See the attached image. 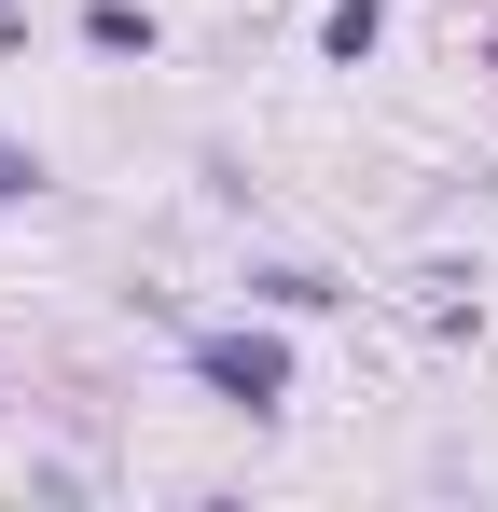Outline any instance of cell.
<instances>
[{
  "instance_id": "4",
  "label": "cell",
  "mask_w": 498,
  "mask_h": 512,
  "mask_svg": "<svg viewBox=\"0 0 498 512\" xmlns=\"http://www.w3.org/2000/svg\"><path fill=\"white\" fill-rule=\"evenodd\" d=\"M388 42V0H319V70H374Z\"/></svg>"
},
{
  "instance_id": "1",
  "label": "cell",
  "mask_w": 498,
  "mask_h": 512,
  "mask_svg": "<svg viewBox=\"0 0 498 512\" xmlns=\"http://www.w3.org/2000/svg\"><path fill=\"white\" fill-rule=\"evenodd\" d=\"M180 374H194L208 402H236L249 429L291 416V333H277L263 305H236V319H180Z\"/></svg>"
},
{
  "instance_id": "3",
  "label": "cell",
  "mask_w": 498,
  "mask_h": 512,
  "mask_svg": "<svg viewBox=\"0 0 498 512\" xmlns=\"http://www.w3.org/2000/svg\"><path fill=\"white\" fill-rule=\"evenodd\" d=\"M83 56H166V14L153 0H83Z\"/></svg>"
},
{
  "instance_id": "2",
  "label": "cell",
  "mask_w": 498,
  "mask_h": 512,
  "mask_svg": "<svg viewBox=\"0 0 498 512\" xmlns=\"http://www.w3.org/2000/svg\"><path fill=\"white\" fill-rule=\"evenodd\" d=\"M236 305H263V319H332V305H360V291H346L332 263H249Z\"/></svg>"
},
{
  "instance_id": "5",
  "label": "cell",
  "mask_w": 498,
  "mask_h": 512,
  "mask_svg": "<svg viewBox=\"0 0 498 512\" xmlns=\"http://www.w3.org/2000/svg\"><path fill=\"white\" fill-rule=\"evenodd\" d=\"M42 194H56V153H42V139H14V125H0V208H42Z\"/></svg>"
},
{
  "instance_id": "6",
  "label": "cell",
  "mask_w": 498,
  "mask_h": 512,
  "mask_svg": "<svg viewBox=\"0 0 498 512\" xmlns=\"http://www.w3.org/2000/svg\"><path fill=\"white\" fill-rule=\"evenodd\" d=\"M14 28H28V14H14V0H0V42H14Z\"/></svg>"
}]
</instances>
